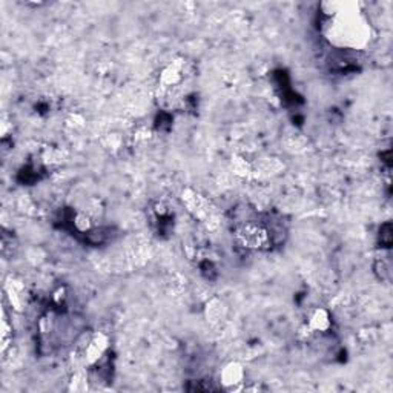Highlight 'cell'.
I'll use <instances>...</instances> for the list:
<instances>
[{"instance_id":"4","label":"cell","mask_w":393,"mask_h":393,"mask_svg":"<svg viewBox=\"0 0 393 393\" xmlns=\"http://www.w3.org/2000/svg\"><path fill=\"white\" fill-rule=\"evenodd\" d=\"M380 238H381V244H386L387 247L390 246V243H392V227H390V223H386L384 226H381Z\"/></svg>"},{"instance_id":"2","label":"cell","mask_w":393,"mask_h":393,"mask_svg":"<svg viewBox=\"0 0 393 393\" xmlns=\"http://www.w3.org/2000/svg\"><path fill=\"white\" fill-rule=\"evenodd\" d=\"M180 80H181V71H180V66H177V65H171L161 74V81L168 86H174Z\"/></svg>"},{"instance_id":"1","label":"cell","mask_w":393,"mask_h":393,"mask_svg":"<svg viewBox=\"0 0 393 393\" xmlns=\"http://www.w3.org/2000/svg\"><path fill=\"white\" fill-rule=\"evenodd\" d=\"M311 327L318 332H326L330 327V317L324 309H318L311 317Z\"/></svg>"},{"instance_id":"5","label":"cell","mask_w":393,"mask_h":393,"mask_svg":"<svg viewBox=\"0 0 393 393\" xmlns=\"http://www.w3.org/2000/svg\"><path fill=\"white\" fill-rule=\"evenodd\" d=\"M377 274L380 275V278L381 280H387L389 278V274H390V271H389V267H387V264L384 263V261H380L378 264H377Z\"/></svg>"},{"instance_id":"3","label":"cell","mask_w":393,"mask_h":393,"mask_svg":"<svg viewBox=\"0 0 393 393\" xmlns=\"http://www.w3.org/2000/svg\"><path fill=\"white\" fill-rule=\"evenodd\" d=\"M243 378V370L237 366V364H231L224 369L223 375H221V381L224 384H235L238 381H241Z\"/></svg>"}]
</instances>
